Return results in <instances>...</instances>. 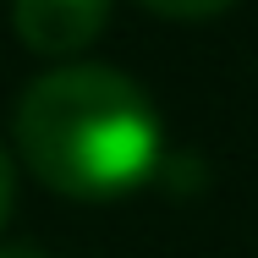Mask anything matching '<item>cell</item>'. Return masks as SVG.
<instances>
[{"label": "cell", "mask_w": 258, "mask_h": 258, "mask_svg": "<svg viewBox=\"0 0 258 258\" xmlns=\"http://www.w3.org/2000/svg\"><path fill=\"white\" fill-rule=\"evenodd\" d=\"M138 6H149V11H159V17H176V22H204V17L231 11L236 0H138Z\"/></svg>", "instance_id": "obj_3"}, {"label": "cell", "mask_w": 258, "mask_h": 258, "mask_svg": "<svg viewBox=\"0 0 258 258\" xmlns=\"http://www.w3.org/2000/svg\"><path fill=\"white\" fill-rule=\"evenodd\" d=\"M0 258H44V253H33V247H0Z\"/></svg>", "instance_id": "obj_5"}, {"label": "cell", "mask_w": 258, "mask_h": 258, "mask_svg": "<svg viewBox=\"0 0 258 258\" xmlns=\"http://www.w3.org/2000/svg\"><path fill=\"white\" fill-rule=\"evenodd\" d=\"M110 22V0H11V28L33 55H66L88 50Z\"/></svg>", "instance_id": "obj_2"}, {"label": "cell", "mask_w": 258, "mask_h": 258, "mask_svg": "<svg viewBox=\"0 0 258 258\" xmlns=\"http://www.w3.org/2000/svg\"><path fill=\"white\" fill-rule=\"evenodd\" d=\"M17 154L60 198H121L159 170L154 99L115 66H60L17 99Z\"/></svg>", "instance_id": "obj_1"}, {"label": "cell", "mask_w": 258, "mask_h": 258, "mask_svg": "<svg viewBox=\"0 0 258 258\" xmlns=\"http://www.w3.org/2000/svg\"><path fill=\"white\" fill-rule=\"evenodd\" d=\"M11 204H17V165H11L6 143H0V225L11 220Z\"/></svg>", "instance_id": "obj_4"}]
</instances>
